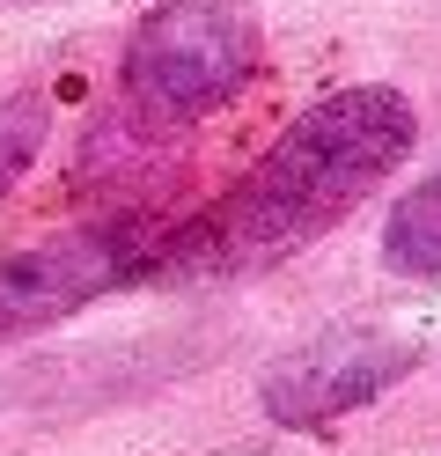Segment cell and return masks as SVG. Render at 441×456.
Returning a JSON list of instances; mask_svg holds the SVG:
<instances>
[{
  "instance_id": "cell-1",
  "label": "cell",
  "mask_w": 441,
  "mask_h": 456,
  "mask_svg": "<svg viewBox=\"0 0 441 456\" xmlns=\"http://www.w3.org/2000/svg\"><path fill=\"white\" fill-rule=\"evenodd\" d=\"M412 140H420V110L390 81H361L309 103L214 207L155 243L140 280H243L294 258L316 236H331L375 184L397 177Z\"/></svg>"
},
{
  "instance_id": "cell-2",
  "label": "cell",
  "mask_w": 441,
  "mask_h": 456,
  "mask_svg": "<svg viewBox=\"0 0 441 456\" xmlns=\"http://www.w3.org/2000/svg\"><path fill=\"white\" fill-rule=\"evenodd\" d=\"M257 67H265V45L243 8H228V0H162L126 37L118 89L147 126H199L243 96Z\"/></svg>"
},
{
  "instance_id": "cell-3",
  "label": "cell",
  "mask_w": 441,
  "mask_h": 456,
  "mask_svg": "<svg viewBox=\"0 0 441 456\" xmlns=\"http://www.w3.org/2000/svg\"><path fill=\"white\" fill-rule=\"evenodd\" d=\"M155 243L162 236L147 221H88V228H67V236L0 250V338H29L88 302H103L110 288L140 280Z\"/></svg>"
},
{
  "instance_id": "cell-4",
  "label": "cell",
  "mask_w": 441,
  "mask_h": 456,
  "mask_svg": "<svg viewBox=\"0 0 441 456\" xmlns=\"http://www.w3.org/2000/svg\"><path fill=\"white\" fill-rule=\"evenodd\" d=\"M412 368V346L404 338H382V331H323L309 338L302 354H287L273 376H265V412L280 427H323L353 405L382 397L397 376Z\"/></svg>"
},
{
  "instance_id": "cell-5",
  "label": "cell",
  "mask_w": 441,
  "mask_h": 456,
  "mask_svg": "<svg viewBox=\"0 0 441 456\" xmlns=\"http://www.w3.org/2000/svg\"><path fill=\"white\" fill-rule=\"evenodd\" d=\"M382 265L404 280H441V162L382 221Z\"/></svg>"
},
{
  "instance_id": "cell-6",
  "label": "cell",
  "mask_w": 441,
  "mask_h": 456,
  "mask_svg": "<svg viewBox=\"0 0 441 456\" xmlns=\"http://www.w3.org/2000/svg\"><path fill=\"white\" fill-rule=\"evenodd\" d=\"M37 148H45V103L37 96L0 103V199L22 184V169L37 162Z\"/></svg>"
}]
</instances>
